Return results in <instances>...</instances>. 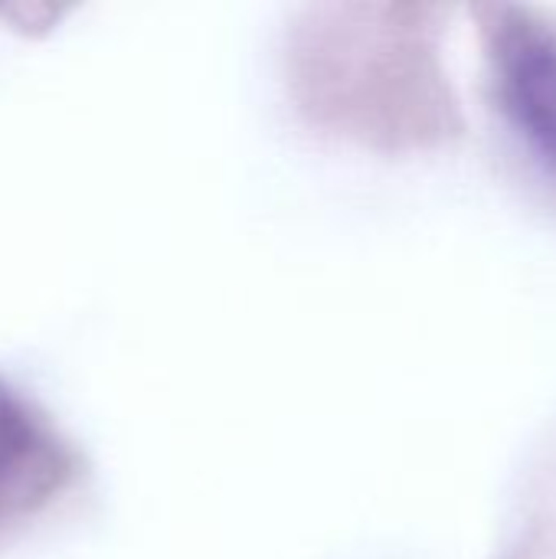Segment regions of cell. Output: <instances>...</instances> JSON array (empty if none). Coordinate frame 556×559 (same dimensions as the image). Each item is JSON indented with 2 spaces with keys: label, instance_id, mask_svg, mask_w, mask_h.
Returning <instances> with one entry per match:
<instances>
[{
  "label": "cell",
  "instance_id": "obj_1",
  "mask_svg": "<svg viewBox=\"0 0 556 559\" xmlns=\"http://www.w3.org/2000/svg\"><path fill=\"white\" fill-rule=\"evenodd\" d=\"M475 16L505 151L556 206V20L528 3H488Z\"/></svg>",
  "mask_w": 556,
  "mask_h": 559
},
{
  "label": "cell",
  "instance_id": "obj_2",
  "mask_svg": "<svg viewBox=\"0 0 556 559\" xmlns=\"http://www.w3.org/2000/svg\"><path fill=\"white\" fill-rule=\"evenodd\" d=\"M75 478V449L33 400L0 380V544L49 511Z\"/></svg>",
  "mask_w": 556,
  "mask_h": 559
}]
</instances>
